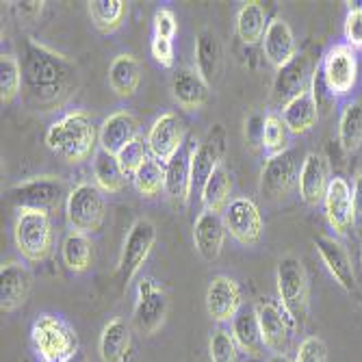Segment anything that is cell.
<instances>
[{
	"label": "cell",
	"instance_id": "cell-1",
	"mask_svg": "<svg viewBox=\"0 0 362 362\" xmlns=\"http://www.w3.org/2000/svg\"><path fill=\"white\" fill-rule=\"evenodd\" d=\"M22 76L28 98L42 111L61 107L78 87L76 63L37 42L26 44Z\"/></svg>",
	"mask_w": 362,
	"mask_h": 362
},
{
	"label": "cell",
	"instance_id": "cell-2",
	"mask_svg": "<svg viewBox=\"0 0 362 362\" xmlns=\"http://www.w3.org/2000/svg\"><path fill=\"white\" fill-rule=\"evenodd\" d=\"M98 133L85 111H72L54 122L46 133V146L68 163H83L91 156Z\"/></svg>",
	"mask_w": 362,
	"mask_h": 362
},
{
	"label": "cell",
	"instance_id": "cell-3",
	"mask_svg": "<svg viewBox=\"0 0 362 362\" xmlns=\"http://www.w3.org/2000/svg\"><path fill=\"white\" fill-rule=\"evenodd\" d=\"M30 345L40 362H70L81 354L76 330L52 313H44L33 321Z\"/></svg>",
	"mask_w": 362,
	"mask_h": 362
},
{
	"label": "cell",
	"instance_id": "cell-4",
	"mask_svg": "<svg viewBox=\"0 0 362 362\" xmlns=\"http://www.w3.org/2000/svg\"><path fill=\"white\" fill-rule=\"evenodd\" d=\"M13 241L18 252L26 260H46L54 247V230L50 213L35 209H18L13 221Z\"/></svg>",
	"mask_w": 362,
	"mask_h": 362
},
{
	"label": "cell",
	"instance_id": "cell-5",
	"mask_svg": "<svg viewBox=\"0 0 362 362\" xmlns=\"http://www.w3.org/2000/svg\"><path fill=\"white\" fill-rule=\"evenodd\" d=\"M276 286L284 315L293 327H298V323H302L308 315V278L298 256H284L278 262Z\"/></svg>",
	"mask_w": 362,
	"mask_h": 362
},
{
	"label": "cell",
	"instance_id": "cell-6",
	"mask_svg": "<svg viewBox=\"0 0 362 362\" xmlns=\"http://www.w3.org/2000/svg\"><path fill=\"white\" fill-rule=\"evenodd\" d=\"M65 213H68V221L76 233H83V235L98 233V230L103 228L105 215H107L103 191L91 182L76 185L68 195Z\"/></svg>",
	"mask_w": 362,
	"mask_h": 362
},
{
	"label": "cell",
	"instance_id": "cell-7",
	"mask_svg": "<svg viewBox=\"0 0 362 362\" xmlns=\"http://www.w3.org/2000/svg\"><path fill=\"white\" fill-rule=\"evenodd\" d=\"M11 195L18 204V209H35V211H46L52 213L57 211L63 200L68 202V191L61 178L54 176H35L13 185Z\"/></svg>",
	"mask_w": 362,
	"mask_h": 362
},
{
	"label": "cell",
	"instance_id": "cell-8",
	"mask_svg": "<svg viewBox=\"0 0 362 362\" xmlns=\"http://www.w3.org/2000/svg\"><path fill=\"white\" fill-rule=\"evenodd\" d=\"M300 172L302 168L298 163V152L295 150H284L276 156H269L260 172L262 197H267L272 202L286 197L295 187V182H300Z\"/></svg>",
	"mask_w": 362,
	"mask_h": 362
},
{
	"label": "cell",
	"instance_id": "cell-9",
	"mask_svg": "<svg viewBox=\"0 0 362 362\" xmlns=\"http://www.w3.org/2000/svg\"><path fill=\"white\" fill-rule=\"evenodd\" d=\"M168 308V295L158 286V282L154 278H141L137 284V302L133 310V323L137 330L146 337L156 334L160 325L165 323Z\"/></svg>",
	"mask_w": 362,
	"mask_h": 362
},
{
	"label": "cell",
	"instance_id": "cell-10",
	"mask_svg": "<svg viewBox=\"0 0 362 362\" xmlns=\"http://www.w3.org/2000/svg\"><path fill=\"white\" fill-rule=\"evenodd\" d=\"M323 83L334 98L347 95L358 81V57L347 44H337L325 52L321 63Z\"/></svg>",
	"mask_w": 362,
	"mask_h": 362
},
{
	"label": "cell",
	"instance_id": "cell-11",
	"mask_svg": "<svg viewBox=\"0 0 362 362\" xmlns=\"http://www.w3.org/2000/svg\"><path fill=\"white\" fill-rule=\"evenodd\" d=\"M221 219H223L228 235L247 247L256 245L262 237V230H265V221H262L258 206L250 197H243V195L230 200V204L221 213Z\"/></svg>",
	"mask_w": 362,
	"mask_h": 362
},
{
	"label": "cell",
	"instance_id": "cell-12",
	"mask_svg": "<svg viewBox=\"0 0 362 362\" xmlns=\"http://www.w3.org/2000/svg\"><path fill=\"white\" fill-rule=\"evenodd\" d=\"M154 243H156V226L150 219H137L133 226H130L128 235L124 239L122 256H119V272H122L126 286L130 284V280L137 276L141 265L148 260Z\"/></svg>",
	"mask_w": 362,
	"mask_h": 362
},
{
	"label": "cell",
	"instance_id": "cell-13",
	"mask_svg": "<svg viewBox=\"0 0 362 362\" xmlns=\"http://www.w3.org/2000/svg\"><path fill=\"white\" fill-rule=\"evenodd\" d=\"M146 141L150 148V156L156 158L160 165H168V163L182 150V141H185L182 119L176 113H163L150 126Z\"/></svg>",
	"mask_w": 362,
	"mask_h": 362
},
{
	"label": "cell",
	"instance_id": "cell-14",
	"mask_svg": "<svg viewBox=\"0 0 362 362\" xmlns=\"http://www.w3.org/2000/svg\"><path fill=\"white\" fill-rule=\"evenodd\" d=\"M313 63L306 52H298L286 65L278 70L274 81V98L282 107L291 103L293 98H298L306 91H310L313 85Z\"/></svg>",
	"mask_w": 362,
	"mask_h": 362
},
{
	"label": "cell",
	"instance_id": "cell-15",
	"mask_svg": "<svg viewBox=\"0 0 362 362\" xmlns=\"http://www.w3.org/2000/svg\"><path fill=\"white\" fill-rule=\"evenodd\" d=\"M243 308L241 286L228 276H215L206 288V313L215 323H230Z\"/></svg>",
	"mask_w": 362,
	"mask_h": 362
},
{
	"label": "cell",
	"instance_id": "cell-16",
	"mask_svg": "<svg viewBox=\"0 0 362 362\" xmlns=\"http://www.w3.org/2000/svg\"><path fill=\"white\" fill-rule=\"evenodd\" d=\"M254 310H256L258 325H260L262 345L272 349L274 354H284L291 341L293 323L284 315L282 306L274 302H258L254 304Z\"/></svg>",
	"mask_w": 362,
	"mask_h": 362
},
{
	"label": "cell",
	"instance_id": "cell-17",
	"mask_svg": "<svg viewBox=\"0 0 362 362\" xmlns=\"http://www.w3.org/2000/svg\"><path fill=\"white\" fill-rule=\"evenodd\" d=\"M33 288V274L26 265L16 260L0 267V308L3 313H16L28 300Z\"/></svg>",
	"mask_w": 362,
	"mask_h": 362
},
{
	"label": "cell",
	"instance_id": "cell-18",
	"mask_svg": "<svg viewBox=\"0 0 362 362\" xmlns=\"http://www.w3.org/2000/svg\"><path fill=\"white\" fill-rule=\"evenodd\" d=\"M330 165L327 158L319 152H308L302 160L300 172V195L308 206H319L325 200L327 187H330Z\"/></svg>",
	"mask_w": 362,
	"mask_h": 362
},
{
	"label": "cell",
	"instance_id": "cell-19",
	"mask_svg": "<svg viewBox=\"0 0 362 362\" xmlns=\"http://www.w3.org/2000/svg\"><path fill=\"white\" fill-rule=\"evenodd\" d=\"M323 265L330 272V276L334 278V282L351 293L356 288V276H354V265H351V258L347 254V250L343 247L341 241H337L334 237H325V235H319L313 239Z\"/></svg>",
	"mask_w": 362,
	"mask_h": 362
},
{
	"label": "cell",
	"instance_id": "cell-20",
	"mask_svg": "<svg viewBox=\"0 0 362 362\" xmlns=\"http://www.w3.org/2000/svg\"><path fill=\"white\" fill-rule=\"evenodd\" d=\"M323 206H325L327 223H330V228L337 235H345L347 230L356 223V219H354V197H351V189H349L345 178H341V176L332 178L330 187H327V193H325Z\"/></svg>",
	"mask_w": 362,
	"mask_h": 362
},
{
	"label": "cell",
	"instance_id": "cell-21",
	"mask_svg": "<svg viewBox=\"0 0 362 362\" xmlns=\"http://www.w3.org/2000/svg\"><path fill=\"white\" fill-rule=\"evenodd\" d=\"M139 137V122L133 113L128 111H117L109 115L98 133V146L105 152L119 154L130 141H135Z\"/></svg>",
	"mask_w": 362,
	"mask_h": 362
},
{
	"label": "cell",
	"instance_id": "cell-22",
	"mask_svg": "<svg viewBox=\"0 0 362 362\" xmlns=\"http://www.w3.org/2000/svg\"><path fill=\"white\" fill-rule=\"evenodd\" d=\"M228 230L223 226L221 215L204 211L200 213V217L193 223V245L206 262H213L219 258L221 250H223V241H226Z\"/></svg>",
	"mask_w": 362,
	"mask_h": 362
},
{
	"label": "cell",
	"instance_id": "cell-23",
	"mask_svg": "<svg viewBox=\"0 0 362 362\" xmlns=\"http://www.w3.org/2000/svg\"><path fill=\"white\" fill-rule=\"evenodd\" d=\"M217 133H211L200 146L191 152V189L195 193H202L204 185L213 176V172L221 165V139Z\"/></svg>",
	"mask_w": 362,
	"mask_h": 362
},
{
	"label": "cell",
	"instance_id": "cell-24",
	"mask_svg": "<svg viewBox=\"0 0 362 362\" xmlns=\"http://www.w3.org/2000/svg\"><path fill=\"white\" fill-rule=\"evenodd\" d=\"M262 52H265L267 61L274 68H282L295 54H298V46H295V35L288 26V22L276 18L269 22L265 37H262Z\"/></svg>",
	"mask_w": 362,
	"mask_h": 362
},
{
	"label": "cell",
	"instance_id": "cell-25",
	"mask_svg": "<svg viewBox=\"0 0 362 362\" xmlns=\"http://www.w3.org/2000/svg\"><path fill=\"white\" fill-rule=\"evenodd\" d=\"M172 93L174 100L185 111H197L202 109L209 98V83L197 74L195 68H182L174 74L172 81Z\"/></svg>",
	"mask_w": 362,
	"mask_h": 362
},
{
	"label": "cell",
	"instance_id": "cell-26",
	"mask_svg": "<svg viewBox=\"0 0 362 362\" xmlns=\"http://www.w3.org/2000/svg\"><path fill=\"white\" fill-rule=\"evenodd\" d=\"M130 349H133L130 325L124 319H111L103 327L100 341H98V351H100L103 362H128Z\"/></svg>",
	"mask_w": 362,
	"mask_h": 362
},
{
	"label": "cell",
	"instance_id": "cell-27",
	"mask_svg": "<svg viewBox=\"0 0 362 362\" xmlns=\"http://www.w3.org/2000/svg\"><path fill=\"white\" fill-rule=\"evenodd\" d=\"M282 122L288 128L291 135H306L315 128L317 119H319V109L310 91L293 98L291 103H286L282 107Z\"/></svg>",
	"mask_w": 362,
	"mask_h": 362
},
{
	"label": "cell",
	"instance_id": "cell-28",
	"mask_svg": "<svg viewBox=\"0 0 362 362\" xmlns=\"http://www.w3.org/2000/svg\"><path fill=\"white\" fill-rule=\"evenodd\" d=\"M230 334L235 337L241 351H245L252 358H260L262 354V337H260V325L254 306H243L237 317L230 321Z\"/></svg>",
	"mask_w": 362,
	"mask_h": 362
},
{
	"label": "cell",
	"instance_id": "cell-29",
	"mask_svg": "<svg viewBox=\"0 0 362 362\" xmlns=\"http://www.w3.org/2000/svg\"><path fill=\"white\" fill-rule=\"evenodd\" d=\"M141 83V63L135 54H117L109 65V85L119 98L135 95Z\"/></svg>",
	"mask_w": 362,
	"mask_h": 362
},
{
	"label": "cell",
	"instance_id": "cell-30",
	"mask_svg": "<svg viewBox=\"0 0 362 362\" xmlns=\"http://www.w3.org/2000/svg\"><path fill=\"white\" fill-rule=\"evenodd\" d=\"M165 193L172 202L187 204L191 189V154L180 150L165 165Z\"/></svg>",
	"mask_w": 362,
	"mask_h": 362
},
{
	"label": "cell",
	"instance_id": "cell-31",
	"mask_svg": "<svg viewBox=\"0 0 362 362\" xmlns=\"http://www.w3.org/2000/svg\"><path fill=\"white\" fill-rule=\"evenodd\" d=\"M93 180L95 187L105 193H119L126 187V172L115 154L98 148L93 152Z\"/></svg>",
	"mask_w": 362,
	"mask_h": 362
},
{
	"label": "cell",
	"instance_id": "cell-32",
	"mask_svg": "<svg viewBox=\"0 0 362 362\" xmlns=\"http://www.w3.org/2000/svg\"><path fill=\"white\" fill-rule=\"evenodd\" d=\"M221 65V46L215 30L202 28L195 42V70L209 85L215 83Z\"/></svg>",
	"mask_w": 362,
	"mask_h": 362
},
{
	"label": "cell",
	"instance_id": "cell-33",
	"mask_svg": "<svg viewBox=\"0 0 362 362\" xmlns=\"http://www.w3.org/2000/svg\"><path fill=\"white\" fill-rule=\"evenodd\" d=\"M61 258L63 265L74 274H85L93 267V243L87 235L83 233H72L63 239L61 245Z\"/></svg>",
	"mask_w": 362,
	"mask_h": 362
},
{
	"label": "cell",
	"instance_id": "cell-34",
	"mask_svg": "<svg viewBox=\"0 0 362 362\" xmlns=\"http://www.w3.org/2000/svg\"><path fill=\"white\" fill-rule=\"evenodd\" d=\"M267 11L260 3H245L237 13V35L243 44H258L267 33Z\"/></svg>",
	"mask_w": 362,
	"mask_h": 362
},
{
	"label": "cell",
	"instance_id": "cell-35",
	"mask_svg": "<svg viewBox=\"0 0 362 362\" xmlns=\"http://www.w3.org/2000/svg\"><path fill=\"white\" fill-rule=\"evenodd\" d=\"M230 193H233V178H230V172L223 165H219L200 193L204 211H211L217 215L223 213L226 206L230 204Z\"/></svg>",
	"mask_w": 362,
	"mask_h": 362
},
{
	"label": "cell",
	"instance_id": "cell-36",
	"mask_svg": "<svg viewBox=\"0 0 362 362\" xmlns=\"http://www.w3.org/2000/svg\"><path fill=\"white\" fill-rule=\"evenodd\" d=\"M128 13V5L124 0H91L89 3V16L93 26L100 33H115Z\"/></svg>",
	"mask_w": 362,
	"mask_h": 362
},
{
	"label": "cell",
	"instance_id": "cell-37",
	"mask_svg": "<svg viewBox=\"0 0 362 362\" xmlns=\"http://www.w3.org/2000/svg\"><path fill=\"white\" fill-rule=\"evenodd\" d=\"M339 144L345 152H356L362 146V103H349L339 119Z\"/></svg>",
	"mask_w": 362,
	"mask_h": 362
},
{
	"label": "cell",
	"instance_id": "cell-38",
	"mask_svg": "<svg viewBox=\"0 0 362 362\" xmlns=\"http://www.w3.org/2000/svg\"><path fill=\"white\" fill-rule=\"evenodd\" d=\"M133 180L144 197H156L160 191H165V165H160L156 158L150 156L133 176Z\"/></svg>",
	"mask_w": 362,
	"mask_h": 362
},
{
	"label": "cell",
	"instance_id": "cell-39",
	"mask_svg": "<svg viewBox=\"0 0 362 362\" xmlns=\"http://www.w3.org/2000/svg\"><path fill=\"white\" fill-rule=\"evenodd\" d=\"M22 65L13 54L0 57V100L11 105L22 87Z\"/></svg>",
	"mask_w": 362,
	"mask_h": 362
},
{
	"label": "cell",
	"instance_id": "cell-40",
	"mask_svg": "<svg viewBox=\"0 0 362 362\" xmlns=\"http://www.w3.org/2000/svg\"><path fill=\"white\" fill-rule=\"evenodd\" d=\"M260 146H262V150H265L269 156H276V154L286 150V146H288V128L284 126L280 115L269 113L265 119H262Z\"/></svg>",
	"mask_w": 362,
	"mask_h": 362
},
{
	"label": "cell",
	"instance_id": "cell-41",
	"mask_svg": "<svg viewBox=\"0 0 362 362\" xmlns=\"http://www.w3.org/2000/svg\"><path fill=\"white\" fill-rule=\"evenodd\" d=\"M239 351L241 349H239L235 337L230 334V330L217 327V330L211 334V341H209L211 362H239Z\"/></svg>",
	"mask_w": 362,
	"mask_h": 362
},
{
	"label": "cell",
	"instance_id": "cell-42",
	"mask_svg": "<svg viewBox=\"0 0 362 362\" xmlns=\"http://www.w3.org/2000/svg\"><path fill=\"white\" fill-rule=\"evenodd\" d=\"M122 168L126 172V176H135L139 172V168L144 163L150 158V148H148V141L139 135L135 141H130L119 154H117Z\"/></svg>",
	"mask_w": 362,
	"mask_h": 362
},
{
	"label": "cell",
	"instance_id": "cell-43",
	"mask_svg": "<svg viewBox=\"0 0 362 362\" xmlns=\"http://www.w3.org/2000/svg\"><path fill=\"white\" fill-rule=\"evenodd\" d=\"M295 362H327V347L319 337H306L300 347Z\"/></svg>",
	"mask_w": 362,
	"mask_h": 362
},
{
	"label": "cell",
	"instance_id": "cell-44",
	"mask_svg": "<svg viewBox=\"0 0 362 362\" xmlns=\"http://www.w3.org/2000/svg\"><path fill=\"white\" fill-rule=\"evenodd\" d=\"M345 40L354 50L362 48V7H351L345 18Z\"/></svg>",
	"mask_w": 362,
	"mask_h": 362
},
{
	"label": "cell",
	"instance_id": "cell-45",
	"mask_svg": "<svg viewBox=\"0 0 362 362\" xmlns=\"http://www.w3.org/2000/svg\"><path fill=\"white\" fill-rule=\"evenodd\" d=\"M178 30V22L174 11L170 9H158L154 13V35L156 37H165V40H174Z\"/></svg>",
	"mask_w": 362,
	"mask_h": 362
},
{
	"label": "cell",
	"instance_id": "cell-46",
	"mask_svg": "<svg viewBox=\"0 0 362 362\" xmlns=\"http://www.w3.org/2000/svg\"><path fill=\"white\" fill-rule=\"evenodd\" d=\"M152 57L158 65L163 68H172L176 57H174V40H165V37H156L152 35V44H150Z\"/></svg>",
	"mask_w": 362,
	"mask_h": 362
},
{
	"label": "cell",
	"instance_id": "cell-47",
	"mask_svg": "<svg viewBox=\"0 0 362 362\" xmlns=\"http://www.w3.org/2000/svg\"><path fill=\"white\" fill-rule=\"evenodd\" d=\"M351 197H354V219L362 228V172H358V176H356Z\"/></svg>",
	"mask_w": 362,
	"mask_h": 362
},
{
	"label": "cell",
	"instance_id": "cell-48",
	"mask_svg": "<svg viewBox=\"0 0 362 362\" xmlns=\"http://www.w3.org/2000/svg\"><path fill=\"white\" fill-rule=\"evenodd\" d=\"M267 362H295L293 358H288L286 354H272V358Z\"/></svg>",
	"mask_w": 362,
	"mask_h": 362
},
{
	"label": "cell",
	"instance_id": "cell-49",
	"mask_svg": "<svg viewBox=\"0 0 362 362\" xmlns=\"http://www.w3.org/2000/svg\"><path fill=\"white\" fill-rule=\"evenodd\" d=\"M70 362H87V358H85V354H78L74 360H70Z\"/></svg>",
	"mask_w": 362,
	"mask_h": 362
}]
</instances>
